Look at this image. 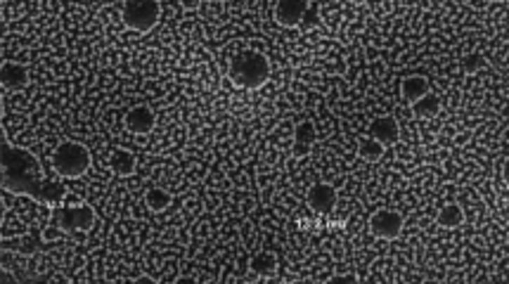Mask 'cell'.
Returning <instances> with one entry per match:
<instances>
[{
	"label": "cell",
	"mask_w": 509,
	"mask_h": 284,
	"mask_svg": "<svg viewBox=\"0 0 509 284\" xmlns=\"http://www.w3.org/2000/svg\"><path fill=\"white\" fill-rule=\"evenodd\" d=\"M0 178L3 189L12 194H27L31 199H38L41 204L60 206L67 199V189L62 182L48 180L38 166L36 156L27 149L10 147L8 140L0 144Z\"/></svg>",
	"instance_id": "cell-1"
},
{
	"label": "cell",
	"mask_w": 509,
	"mask_h": 284,
	"mask_svg": "<svg viewBox=\"0 0 509 284\" xmlns=\"http://www.w3.org/2000/svg\"><path fill=\"white\" fill-rule=\"evenodd\" d=\"M227 76H230L232 83L242 88H258L270 79V65L265 55L256 53V50H242L232 57Z\"/></svg>",
	"instance_id": "cell-2"
},
{
	"label": "cell",
	"mask_w": 509,
	"mask_h": 284,
	"mask_svg": "<svg viewBox=\"0 0 509 284\" xmlns=\"http://www.w3.org/2000/svg\"><path fill=\"white\" fill-rule=\"evenodd\" d=\"M91 166V154L79 142H62L53 151V168L62 178H81Z\"/></svg>",
	"instance_id": "cell-3"
},
{
	"label": "cell",
	"mask_w": 509,
	"mask_h": 284,
	"mask_svg": "<svg viewBox=\"0 0 509 284\" xmlns=\"http://www.w3.org/2000/svg\"><path fill=\"white\" fill-rule=\"evenodd\" d=\"M161 5L157 0H128L121 5V17L124 24L133 31H150L157 27Z\"/></svg>",
	"instance_id": "cell-4"
},
{
	"label": "cell",
	"mask_w": 509,
	"mask_h": 284,
	"mask_svg": "<svg viewBox=\"0 0 509 284\" xmlns=\"http://www.w3.org/2000/svg\"><path fill=\"white\" fill-rule=\"evenodd\" d=\"M55 223L62 230L72 232V230H91L95 223V213L91 206L81 204L74 197H69V201H62L55 208Z\"/></svg>",
	"instance_id": "cell-5"
},
{
	"label": "cell",
	"mask_w": 509,
	"mask_h": 284,
	"mask_svg": "<svg viewBox=\"0 0 509 284\" xmlns=\"http://www.w3.org/2000/svg\"><path fill=\"white\" fill-rule=\"evenodd\" d=\"M372 232L384 239H396L403 232V218L396 211L381 208V211H377L372 216Z\"/></svg>",
	"instance_id": "cell-6"
},
{
	"label": "cell",
	"mask_w": 509,
	"mask_h": 284,
	"mask_svg": "<svg viewBox=\"0 0 509 284\" xmlns=\"http://www.w3.org/2000/svg\"><path fill=\"white\" fill-rule=\"evenodd\" d=\"M308 8L310 5L305 0H279L275 3V19L282 27H296V24H301Z\"/></svg>",
	"instance_id": "cell-7"
},
{
	"label": "cell",
	"mask_w": 509,
	"mask_h": 284,
	"mask_svg": "<svg viewBox=\"0 0 509 284\" xmlns=\"http://www.w3.org/2000/svg\"><path fill=\"white\" fill-rule=\"evenodd\" d=\"M126 128L131 133H138V135H147L154 128V111L150 107H133L126 114Z\"/></svg>",
	"instance_id": "cell-8"
},
{
	"label": "cell",
	"mask_w": 509,
	"mask_h": 284,
	"mask_svg": "<svg viewBox=\"0 0 509 284\" xmlns=\"http://www.w3.org/2000/svg\"><path fill=\"white\" fill-rule=\"evenodd\" d=\"M308 204L313 206V211L317 213H329L336 204V189L332 185H313L308 192Z\"/></svg>",
	"instance_id": "cell-9"
},
{
	"label": "cell",
	"mask_w": 509,
	"mask_h": 284,
	"mask_svg": "<svg viewBox=\"0 0 509 284\" xmlns=\"http://www.w3.org/2000/svg\"><path fill=\"white\" fill-rule=\"evenodd\" d=\"M372 137L377 142H381L386 147V144H393V142H398V137H400V130H398V123L393 121L391 116H379V119H374L372 121Z\"/></svg>",
	"instance_id": "cell-10"
},
{
	"label": "cell",
	"mask_w": 509,
	"mask_h": 284,
	"mask_svg": "<svg viewBox=\"0 0 509 284\" xmlns=\"http://www.w3.org/2000/svg\"><path fill=\"white\" fill-rule=\"evenodd\" d=\"M0 79H3L5 88H10V90H19V88L27 86L29 74H27V69L19 67V65H5L3 72H0Z\"/></svg>",
	"instance_id": "cell-11"
},
{
	"label": "cell",
	"mask_w": 509,
	"mask_h": 284,
	"mask_svg": "<svg viewBox=\"0 0 509 284\" xmlns=\"http://www.w3.org/2000/svg\"><path fill=\"white\" fill-rule=\"evenodd\" d=\"M441 111V100L434 93H426L424 97H419L417 102H412V114L417 119H434Z\"/></svg>",
	"instance_id": "cell-12"
},
{
	"label": "cell",
	"mask_w": 509,
	"mask_h": 284,
	"mask_svg": "<svg viewBox=\"0 0 509 284\" xmlns=\"http://www.w3.org/2000/svg\"><path fill=\"white\" fill-rule=\"evenodd\" d=\"M429 90V81L424 79V76H407L403 81V95L407 102H417L419 97H424Z\"/></svg>",
	"instance_id": "cell-13"
},
{
	"label": "cell",
	"mask_w": 509,
	"mask_h": 284,
	"mask_svg": "<svg viewBox=\"0 0 509 284\" xmlns=\"http://www.w3.org/2000/svg\"><path fill=\"white\" fill-rule=\"evenodd\" d=\"M110 166L117 175H131L135 170V156L126 149H117L110 159Z\"/></svg>",
	"instance_id": "cell-14"
},
{
	"label": "cell",
	"mask_w": 509,
	"mask_h": 284,
	"mask_svg": "<svg viewBox=\"0 0 509 284\" xmlns=\"http://www.w3.org/2000/svg\"><path fill=\"white\" fill-rule=\"evenodd\" d=\"M358 156L365 161H379L384 156V144L377 142L374 137H362L358 142Z\"/></svg>",
	"instance_id": "cell-15"
},
{
	"label": "cell",
	"mask_w": 509,
	"mask_h": 284,
	"mask_svg": "<svg viewBox=\"0 0 509 284\" xmlns=\"http://www.w3.org/2000/svg\"><path fill=\"white\" fill-rule=\"evenodd\" d=\"M464 220V213H462V206L457 204H448L441 208V213H438V223L443 227H448V230H453V227H460Z\"/></svg>",
	"instance_id": "cell-16"
},
{
	"label": "cell",
	"mask_w": 509,
	"mask_h": 284,
	"mask_svg": "<svg viewBox=\"0 0 509 284\" xmlns=\"http://www.w3.org/2000/svg\"><path fill=\"white\" fill-rule=\"evenodd\" d=\"M275 268H277V263H275V258H272L270 254H258L251 261V270L256 275H272V273H275Z\"/></svg>",
	"instance_id": "cell-17"
},
{
	"label": "cell",
	"mask_w": 509,
	"mask_h": 284,
	"mask_svg": "<svg viewBox=\"0 0 509 284\" xmlns=\"http://www.w3.org/2000/svg\"><path fill=\"white\" fill-rule=\"evenodd\" d=\"M145 201H147V206L152 211H164V208L171 204V197H168V192H164V189H150Z\"/></svg>",
	"instance_id": "cell-18"
},
{
	"label": "cell",
	"mask_w": 509,
	"mask_h": 284,
	"mask_svg": "<svg viewBox=\"0 0 509 284\" xmlns=\"http://www.w3.org/2000/svg\"><path fill=\"white\" fill-rule=\"evenodd\" d=\"M294 135H296V142L310 144V142L315 140V128H313V123H298Z\"/></svg>",
	"instance_id": "cell-19"
},
{
	"label": "cell",
	"mask_w": 509,
	"mask_h": 284,
	"mask_svg": "<svg viewBox=\"0 0 509 284\" xmlns=\"http://www.w3.org/2000/svg\"><path fill=\"white\" fill-rule=\"evenodd\" d=\"M483 67V57L481 55H469V57H464V69H467L469 74H474L476 69H481Z\"/></svg>",
	"instance_id": "cell-20"
}]
</instances>
